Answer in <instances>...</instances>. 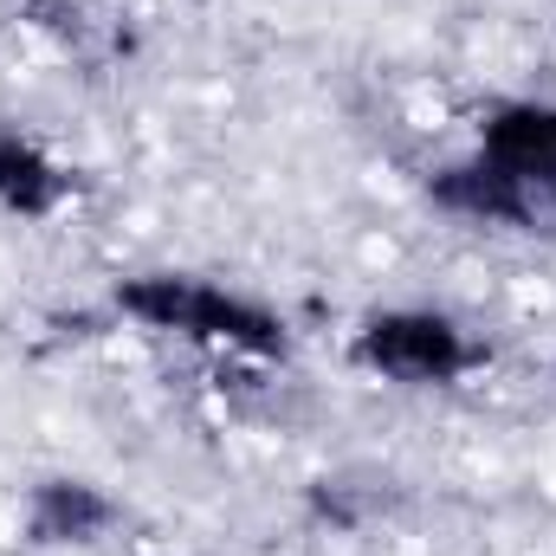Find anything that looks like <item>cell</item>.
Wrapping results in <instances>:
<instances>
[{"instance_id": "obj_2", "label": "cell", "mask_w": 556, "mask_h": 556, "mask_svg": "<svg viewBox=\"0 0 556 556\" xmlns=\"http://www.w3.org/2000/svg\"><path fill=\"white\" fill-rule=\"evenodd\" d=\"M350 356L389 382H408V389H433V382H459L479 350L466 343V330L440 311H382L356 330Z\"/></svg>"}, {"instance_id": "obj_3", "label": "cell", "mask_w": 556, "mask_h": 556, "mask_svg": "<svg viewBox=\"0 0 556 556\" xmlns=\"http://www.w3.org/2000/svg\"><path fill=\"white\" fill-rule=\"evenodd\" d=\"M479 162L498 168L525 207V220H538L556 207V111L551 104H505L485 137H479Z\"/></svg>"}, {"instance_id": "obj_4", "label": "cell", "mask_w": 556, "mask_h": 556, "mask_svg": "<svg viewBox=\"0 0 556 556\" xmlns=\"http://www.w3.org/2000/svg\"><path fill=\"white\" fill-rule=\"evenodd\" d=\"M65 168L20 130H0V207L20 214V220H46L59 201H65Z\"/></svg>"}, {"instance_id": "obj_5", "label": "cell", "mask_w": 556, "mask_h": 556, "mask_svg": "<svg viewBox=\"0 0 556 556\" xmlns=\"http://www.w3.org/2000/svg\"><path fill=\"white\" fill-rule=\"evenodd\" d=\"M111 498L98 485H78V479H52L33 492V538L39 544H91L111 531Z\"/></svg>"}, {"instance_id": "obj_1", "label": "cell", "mask_w": 556, "mask_h": 556, "mask_svg": "<svg viewBox=\"0 0 556 556\" xmlns=\"http://www.w3.org/2000/svg\"><path fill=\"white\" fill-rule=\"evenodd\" d=\"M117 304L142 317L149 330H175L194 343H220V350H247V356H278L285 350V324L273 311L207 285V278H175V273H149L130 278L117 291Z\"/></svg>"}]
</instances>
